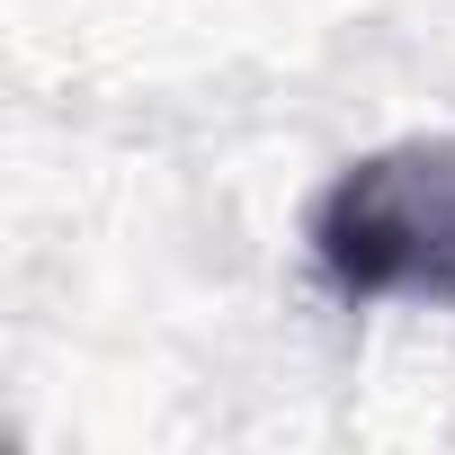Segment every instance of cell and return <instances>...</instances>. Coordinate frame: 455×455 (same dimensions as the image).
I'll return each mask as SVG.
<instances>
[{
	"instance_id": "obj_1",
	"label": "cell",
	"mask_w": 455,
	"mask_h": 455,
	"mask_svg": "<svg viewBox=\"0 0 455 455\" xmlns=\"http://www.w3.org/2000/svg\"><path fill=\"white\" fill-rule=\"evenodd\" d=\"M304 242L339 304H455V143L402 134L348 161L313 196Z\"/></svg>"
}]
</instances>
